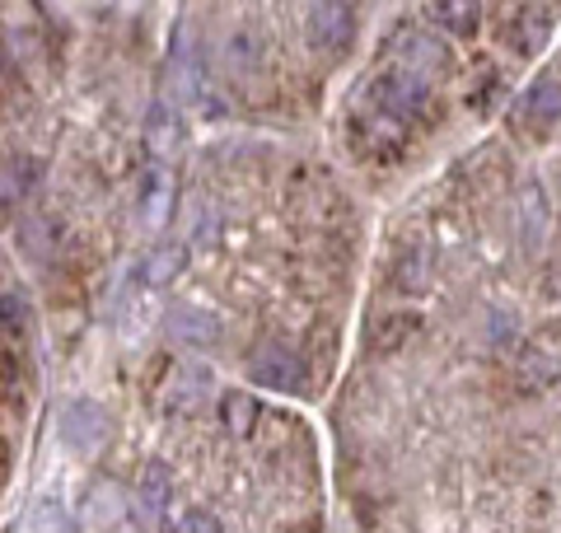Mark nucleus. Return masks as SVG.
<instances>
[{
    "mask_svg": "<svg viewBox=\"0 0 561 533\" xmlns=\"http://www.w3.org/2000/svg\"><path fill=\"white\" fill-rule=\"evenodd\" d=\"M542 229H548V192H542L538 183H524L519 192V235L529 248H538Z\"/></svg>",
    "mask_w": 561,
    "mask_h": 533,
    "instance_id": "nucleus-8",
    "label": "nucleus"
},
{
    "mask_svg": "<svg viewBox=\"0 0 561 533\" xmlns=\"http://www.w3.org/2000/svg\"><path fill=\"white\" fill-rule=\"evenodd\" d=\"M206 388H210V370L197 365V361H187V365H179V370L169 375V384H164V407H169V412H192V407L206 398Z\"/></svg>",
    "mask_w": 561,
    "mask_h": 533,
    "instance_id": "nucleus-4",
    "label": "nucleus"
},
{
    "mask_svg": "<svg viewBox=\"0 0 561 533\" xmlns=\"http://www.w3.org/2000/svg\"><path fill=\"white\" fill-rule=\"evenodd\" d=\"M249 379L257 388H280V394H300L305 388V365H300V355H295L290 347H257L253 351V361H249Z\"/></svg>",
    "mask_w": 561,
    "mask_h": 533,
    "instance_id": "nucleus-1",
    "label": "nucleus"
},
{
    "mask_svg": "<svg viewBox=\"0 0 561 533\" xmlns=\"http://www.w3.org/2000/svg\"><path fill=\"white\" fill-rule=\"evenodd\" d=\"M375 103L389 117H416L421 103H426V89H421L416 80H408V76H383L375 84Z\"/></svg>",
    "mask_w": 561,
    "mask_h": 533,
    "instance_id": "nucleus-5",
    "label": "nucleus"
},
{
    "mask_svg": "<svg viewBox=\"0 0 561 533\" xmlns=\"http://www.w3.org/2000/svg\"><path fill=\"white\" fill-rule=\"evenodd\" d=\"M164 510H169V468L146 464V473H140V483L131 491V514L140 533H164Z\"/></svg>",
    "mask_w": 561,
    "mask_h": 533,
    "instance_id": "nucleus-3",
    "label": "nucleus"
},
{
    "mask_svg": "<svg viewBox=\"0 0 561 533\" xmlns=\"http://www.w3.org/2000/svg\"><path fill=\"white\" fill-rule=\"evenodd\" d=\"M351 38H356V5H342V0H323V5L309 10V43H313V52L342 57Z\"/></svg>",
    "mask_w": 561,
    "mask_h": 533,
    "instance_id": "nucleus-2",
    "label": "nucleus"
},
{
    "mask_svg": "<svg viewBox=\"0 0 561 533\" xmlns=\"http://www.w3.org/2000/svg\"><path fill=\"white\" fill-rule=\"evenodd\" d=\"M426 272H431V253H426V248H408V253L398 258V281H402V291H421Z\"/></svg>",
    "mask_w": 561,
    "mask_h": 533,
    "instance_id": "nucleus-14",
    "label": "nucleus"
},
{
    "mask_svg": "<svg viewBox=\"0 0 561 533\" xmlns=\"http://www.w3.org/2000/svg\"><path fill=\"white\" fill-rule=\"evenodd\" d=\"M169 337L183 347H216L220 342V318L206 309H173L169 314Z\"/></svg>",
    "mask_w": 561,
    "mask_h": 533,
    "instance_id": "nucleus-6",
    "label": "nucleus"
},
{
    "mask_svg": "<svg viewBox=\"0 0 561 533\" xmlns=\"http://www.w3.org/2000/svg\"><path fill=\"white\" fill-rule=\"evenodd\" d=\"M529 109H534V117H542V122H557V117H561V80H557V76L538 80V84L529 89Z\"/></svg>",
    "mask_w": 561,
    "mask_h": 533,
    "instance_id": "nucleus-13",
    "label": "nucleus"
},
{
    "mask_svg": "<svg viewBox=\"0 0 561 533\" xmlns=\"http://www.w3.org/2000/svg\"><path fill=\"white\" fill-rule=\"evenodd\" d=\"M542 43H548V10H524L519 14V47L538 52Z\"/></svg>",
    "mask_w": 561,
    "mask_h": 533,
    "instance_id": "nucleus-15",
    "label": "nucleus"
},
{
    "mask_svg": "<svg viewBox=\"0 0 561 533\" xmlns=\"http://www.w3.org/2000/svg\"><path fill=\"white\" fill-rule=\"evenodd\" d=\"M431 24L454 29V33H472L478 29V5H459V0H440V5H426Z\"/></svg>",
    "mask_w": 561,
    "mask_h": 533,
    "instance_id": "nucleus-11",
    "label": "nucleus"
},
{
    "mask_svg": "<svg viewBox=\"0 0 561 533\" xmlns=\"http://www.w3.org/2000/svg\"><path fill=\"white\" fill-rule=\"evenodd\" d=\"M173 533H220V520L210 510H187L179 524H173Z\"/></svg>",
    "mask_w": 561,
    "mask_h": 533,
    "instance_id": "nucleus-16",
    "label": "nucleus"
},
{
    "mask_svg": "<svg viewBox=\"0 0 561 533\" xmlns=\"http://www.w3.org/2000/svg\"><path fill=\"white\" fill-rule=\"evenodd\" d=\"M183 262H187V248L183 243H160V248H150V258L140 262V276L150 281V286H164V281H173L183 272Z\"/></svg>",
    "mask_w": 561,
    "mask_h": 533,
    "instance_id": "nucleus-10",
    "label": "nucleus"
},
{
    "mask_svg": "<svg viewBox=\"0 0 561 533\" xmlns=\"http://www.w3.org/2000/svg\"><path fill=\"white\" fill-rule=\"evenodd\" d=\"M402 66L408 70H440L449 57H445V43L440 38H426V33H402Z\"/></svg>",
    "mask_w": 561,
    "mask_h": 533,
    "instance_id": "nucleus-9",
    "label": "nucleus"
},
{
    "mask_svg": "<svg viewBox=\"0 0 561 533\" xmlns=\"http://www.w3.org/2000/svg\"><path fill=\"white\" fill-rule=\"evenodd\" d=\"M61 440L70 450H94L103 440V412L94 402H70L61 412Z\"/></svg>",
    "mask_w": 561,
    "mask_h": 533,
    "instance_id": "nucleus-7",
    "label": "nucleus"
},
{
    "mask_svg": "<svg viewBox=\"0 0 561 533\" xmlns=\"http://www.w3.org/2000/svg\"><path fill=\"white\" fill-rule=\"evenodd\" d=\"M220 412H225V426H230L234 435H243L253 426V417H257V402L243 394V388H230V394H225V402H220Z\"/></svg>",
    "mask_w": 561,
    "mask_h": 533,
    "instance_id": "nucleus-12",
    "label": "nucleus"
}]
</instances>
